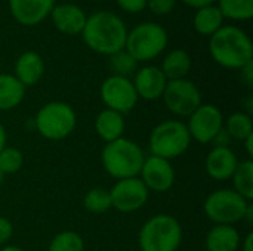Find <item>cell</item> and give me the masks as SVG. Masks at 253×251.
I'll return each instance as SVG.
<instances>
[{
	"label": "cell",
	"instance_id": "83f0119b",
	"mask_svg": "<svg viewBox=\"0 0 253 251\" xmlns=\"http://www.w3.org/2000/svg\"><path fill=\"white\" fill-rule=\"evenodd\" d=\"M47 251H84V241L76 231H61L50 240Z\"/></svg>",
	"mask_w": 253,
	"mask_h": 251
},
{
	"label": "cell",
	"instance_id": "8992f818",
	"mask_svg": "<svg viewBox=\"0 0 253 251\" xmlns=\"http://www.w3.org/2000/svg\"><path fill=\"white\" fill-rule=\"evenodd\" d=\"M191 142L185 123L181 120H163L153 127L148 148L151 155L172 161L184 155Z\"/></svg>",
	"mask_w": 253,
	"mask_h": 251
},
{
	"label": "cell",
	"instance_id": "277c9868",
	"mask_svg": "<svg viewBox=\"0 0 253 251\" xmlns=\"http://www.w3.org/2000/svg\"><path fill=\"white\" fill-rule=\"evenodd\" d=\"M182 243V226L176 217L160 213L150 217L139 229L141 251H178Z\"/></svg>",
	"mask_w": 253,
	"mask_h": 251
},
{
	"label": "cell",
	"instance_id": "5b68a950",
	"mask_svg": "<svg viewBox=\"0 0 253 251\" xmlns=\"http://www.w3.org/2000/svg\"><path fill=\"white\" fill-rule=\"evenodd\" d=\"M34 130L47 141L68 138L77 126V114L71 105L62 101L44 104L33 118Z\"/></svg>",
	"mask_w": 253,
	"mask_h": 251
},
{
	"label": "cell",
	"instance_id": "5bb4252c",
	"mask_svg": "<svg viewBox=\"0 0 253 251\" xmlns=\"http://www.w3.org/2000/svg\"><path fill=\"white\" fill-rule=\"evenodd\" d=\"M132 83L139 99L153 102V101L162 99L163 92L168 84V78L162 72L160 67L145 65L136 70Z\"/></svg>",
	"mask_w": 253,
	"mask_h": 251
},
{
	"label": "cell",
	"instance_id": "ac0fdd59",
	"mask_svg": "<svg viewBox=\"0 0 253 251\" xmlns=\"http://www.w3.org/2000/svg\"><path fill=\"white\" fill-rule=\"evenodd\" d=\"M43 74H44V61L37 52L27 50L16 58L13 67V75L25 89L37 84L42 80Z\"/></svg>",
	"mask_w": 253,
	"mask_h": 251
},
{
	"label": "cell",
	"instance_id": "7c38bea8",
	"mask_svg": "<svg viewBox=\"0 0 253 251\" xmlns=\"http://www.w3.org/2000/svg\"><path fill=\"white\" fill-rule=\"evenodd\" d=\"M110 191L111 209L120 213H133L141 210L150 197V191L139 178H129L116 180Z\"/></svg>",
	"mask_w": 253,
	"mask_h": 251
},
{
	"label": "cell",
	"instance_id": "1f68e13d",
	"mask_svg": "<svg viewBox=\"0 0 253 251\" xmlns=\"http://www.w3.org/2000/svg\"><path fill=\"white\" fill-rule=\"evenodd\" d=\"M116 3L127 13H141L147 9V0H116Z\"/></svg>",
	"mask_w": 253,
	"mask_h": 251
},
{
	"label": "cell",
	"instance_id": "f546056e",
	"mask_svg": "<svg viewBox=\"0 0 253 251\" xmlns=\"http://www.w3.org/2000/svg\"><path fill=\"white\" fill-rule=\"evenodd\" d=\"M110 68L113 71V75H120V77L129 78V75L136 72L138 62L123 49L110 56Z\"/></svg>",
	"mask_w": 253,
	"mask_h": 251
},
{
	"label": "cell",
	"instance_id": "603a6c76",
	"mask_svg": "<svg viewBox=\"0 0 253 251\" xmlns=\"http://www.w3.org/2000/svg\"><path fill=\"white\" fill-rule=\"evenodd\" d=\"M224 25V16L216 4H211L206 7H200L196 10L193 27L194 30L205 37L213 36Z\"/></svg>",
	"mask_w": 253,
	"mask_h": 251
},
{
	"label": "cell",
	"instance_id": "ffe728a7",
	"mask_svg": "<svg viewBox=\"0 0 253 251\" xmlns=\"http://www.w3.org/2000/svg\"><path fill=\"white\" fill-rule=\"evenodd\" d=\"M242 244L240 232L231 225H215L206 235L208 251H239Z\"/></svg>",
	"mask_w": 253,
	"mask_h": 251
},
{
	"label": "cell",
	"instance_id": "74e56055",
	"mask_svg": "<svg viewBox=\"0 0 253 251\" xmlns=\"http://www.w3.org/2000/svg\"><path fill=\"white\" fill-rule=\"evenodd\" d=\"M242 143L245 145V151H246V154H248V158H249V160H252V157H253V135L252 136H249L246 141H243Z\"/></svg>",
	"mask_w": 253,
	"mask_h": 251
},
{
	"label": "cell",
	"instance_id": "d6986e66",
	"mask_svg": "<svg viewBox=\"0 0 253 251\" xmlns=\"http://www.w3.org/2000/svg\"><path fill=\"white\" fill-rule=\"evenodd\" d=\"M93 129L98 138H101L105 143L117 141L123 138L126 129L125 115L117 111L105 108L96 114L93 121Z\"/></svg>",
	"mask_w": 253,
	"mask_h": 251
},
{
	"label": "cell",
	"instance_id": "8d00e7d4",
	"mask_svg": "<svg viewBox=\"0 0 253 251\" xmlns=\"http://www.w3.org/2000/svg\"><path fill=\"white\" fill-rule=\"evenodd\" d=\"M242 251H253V232H249L243 240H242V244H240V249Z\"/></svg>",
	"mask_w": 253,
	"mask_h": 251
},
{
	"label": "cell",
	"instance_id": "7402d4cb",
	"mask_svg": "<svg viewBox=\"0 0 253 251\" xmlns=\"http://www.w3.org/2000/svg\"><path fill=\"white\" fill-rule=\"evenodd\" d=\"M25 98V87L13 74L0 72V111H12Z\"/></svg>",
	"mask_w": 253,
	"mask_h": 251
},
{
	"label": "cell",
	"instance_id": "60d3db41",
	"mask_svg": "<svg viewBox=\"0 0 253 251\" xmlns=\"http://www.w3.org/2000/svg\"><path fill=\"white\" fill-rule=\"evenodd\" d=\"M0 251H25V250H22L21 247H18V246H3L1 249H0Z\"/></svg>",
	"mask_w": 253,
	"mask_h": 251
},
{
	"label": "cell",
	"instance_id": "52a82bcc",
	"mask_svg": "<svg viewBox=\"0 0 253 251\" xmlns=\"http://www.w3.org/2000/svg\"><path fill=\"white\" fill-rule=\"evenodd\" d=\"M169 36L165 27L157 22H142L127 30L125 50L136 61L147 62L165 52Z\"/></svg>",
	"mask_w": 253,
	"mask_h": 251
},
{
	"label": "cell",
	"instance_id": "2e32d148",
	"mask_svg": "<svg viewBox=\"0 0 253 251\" xmlns=\"http://www.w3.org/2000/svg\"><path fill=\"white\" fill-rule=\"evenodd\" d=\"M239 166V158L231 148L213 146L205 160V170L208 176L218 182H227Z\"/></svg>",
	"mask_w": 253,
	"mask_h": 251
},
{
	"label": "cell",
	"instance_id": "8fae6325",
	"mask_svg": "<svg viewBox=\"0 0 253 251\" xmlns=\"http://www.w3.org/2000/svg\"><path fill=\"white\" fill-rule=\"evenodd\" d=\"M99 96L105 108L117 111L123 115L130 112L139 101L132 80L113 74L102 81Z\"/></svg>",
	"mask_w": 253,
	"mask_h": 251
},
{
	"label": "cell",
	"instance_id": "4fadbf2b",
	"mask_svg": "<svg viewBox=\"0 0 253 251\" xmlns=\"http://www.w3.org/2000/svg\"><path fill=\"white\" fill-rule=\"evenodd\" d=\"M142 183L151 192H168L175 183L176 173L172 166V161L148 155L141 167L139 176Z\"/></svg>",
	"mask_w": 253,
	"mask_h": 251
},
{
	"label": "cell",
	"instance_id": "6da1fadb",
	"mask_svg": "<svg viewBox=\"0 0 253 251\" xmlns=\"http://www.w3.org/2000/svg\"><path fill=\"white\" fill-rule=\"evenodd\" d=\"M127 27L123 19L108 10H99L87 16L82 37L84 44L99 53L111 56L125 49Z\"/></svg>",
	"mask_w": 253,
	"mask_h": 251
},
{
	"label": "cell",
	"instance_id": "e0dca14e",
	"mask_svg": "<svg viewBox=\"0 0 253 251\" xmlns=\"http://www.w3.org/2000/svg\"><path fill=\"white\" fill-rule=\"evenodd\" d=\"M49 16L52 18V24L55 25V28L67 36L82 34L87 19L84 10L74 3L55 4Z\"/></svg>",
	"mask_w": 253,
	"mask_h": 251
},
{
	"label": "cell",
	"instance_id": "7a4b0ae2",
	"mask_svg": "<svg viewBox=\"0 0 253 251\" xmlns=\"http://www.w3.org/2000/svg\"><path fill=\"white\" fill-rule=\"evenodd\" d=\"M212 59L228 70H242L253 61V43L246 31L236 25H222L209 37Z\"/></svg>",
	"mask_w": 253,
	"mask_h": 251
},
{
	"label": "cell",
	"instance_id": "cb8c5ba5",
	"mask_svg": "<svg viewBox=\"0 0 253 251\" xmlns=\"http://www.w3.org/2000/svg\"><path fill=\"white\" fill-rule=\"evenodd\" d=\"M224 129L233 141L243 142L253 135V120L245 111L233 112L230 117L224 118Z\"/></svg>",
	"mask_w": 253,
	"mask_h": 251
},
{
	"label": "cell",
	"instance_id": "e575fe53",
	"mask_svg": "<svg viewBox=\"0 0 253 251\" xmlns=\"http://www.w3.org/2000/svg\"><path fill=\"white\" fill-rule=\"evenodd\" d=\"M240 71H242V77H243L245 83H246L248 86H252L253 84V61L252 62H249V64H246Z\"/></svg>",
	"mask_w": 253,
	"mask_h": 251
},
{
	"label": "cell",
	"instance_id": "d6a6232c",
	"mask_svg": "<svg viewBox=\"0 0 253 251\" xmlns=\"http://www.w3.org/2000/svg\"><path fill=\"white\" fill-rule=\"evenodd\" d=\"M13 237V225L9 219L0 216V247L7 246Z\"/></svg>",
	"mask_w": 253,
	"mask_h": 251
},
{
	"label": "cell",
	"instance_id": "d4e9b609",
	"mask_svg": "<svg viewBox=\"0 0 253 251\" xmlns=\"http://www.w3.org/2000/svg\"><path fill=\"white\" fill-rule=\"evenodd\" d=\"M233 188L239 195L246 198L248 201H252L253 198V161L252 160H243L239 161V166L236 172L233 173L231 179Z\"/></svg>",
	"mask_w": 253,
	"mask_h": 251
},
{
	"label": "cell",
	"instance_id": "7bdbcfd3",
	"mask_svg": "<svg viewBox=\"0 0 253 251\" xmlns=\"http://www.w3.org/2000/svg\"><path fill=\"white\" fill-rule=\"evenodd\" d=\"M98 1H108V0H98Z\"/></svg>",
	"mask_w": 253,
	"mask_h": 251
},
{
	"label": "cell",
	"instance_id": "ab89813d",
	"mask_svg": "<svg viewBox=\"0 0 253 251\" xmlns=\"http://www.w3.org/2000/svg\"><path fill=\"white\" fill-rule=\"evenodd\" d=\"M243 222H248L249 225H252L253 223V206L251 204L249 206V209H248V212H246V215H245V220Z\"/></svg>",
	"mask_w": 253,
	"mask_h": 251
},
{
	"label": "cell",
	"instance_id": "d590c367",
	"mask_svg": "<svg viewBox=\"0 0 253 251\" xmlns=\"http://www.w3.org/2000/svg\"><path fill=\"white\" fill-rule=\"evenodd\" d=\"M216 0H182L184 4L190 6V7H194V9H200V7H206V6H211V4H215Z\"/></svg>",
	"mask_w": 253,
	"mask_h": 251
},
{
	"label": "cell",
	"instance_id": "44dd1931",
	"mask_svg": "<svg viewBox=\"0 0 253 251\" xmlns=\"http://www.w3.org/2000/svg\"><path fill=\"white\" fill-rule=\"evenodd\" d=\"M193 59L190 53L184 49H173L170 50L162 61V72L170 80H179V78H187V75L191 71Z\"/></svg>",
	"mask_w": 253,
	"mask_h": 251
},
{
	"label": "cell",
	"instance_id": "f35d334b",
	"mask_svg": "<svg viewBox=\"0 0 253 251\" xmlns=\"http://www.w3.org/2000/svg\"><path fill=\"white\" fill-rule=\"evenodd\" d=\"M6 142H7V133H6L4 126L0 123V151H1L4 146H7V145H6Z\"/></svg>",
	"mask_w": 253,
	"mask_h": 251
},
{
	"label": "cell",
	"instance_id": "836d02e7",
	"mask_svg": "<svg viewBox=\"0 0 253 251\" xmlns=\"http://www.w3.org/2000/svg\"><path fill=\"white\" fill-rule=\"evenodd\" d=\"M231 138H230V135L225 132V129H222L216 136H215V139L212 141V145L213 146H222V148H230V143H231Z\"/></svg>",
	"mask_w": 253,
	"mask_h": 251
},
{
	"label": "cell",
	"instance_id": "ba28073f",
	"mask_svg": "<svg viewBox=\"0 0 253 251\" xmlns=\"http://www.w3.org/2000/svg\"><path fill=\"white\" fill-rule=\"evenodd\" d=\"M252 201L239 195L234 189L222 188L211 192L205 203L203 212L206 217L215 225H231L245 220V215Z\"/></svg>",
	"mask_w": 253,
	"mask_h": 251
},
{
	"label": "cell",
	"instance_id": "b9f144b4",
	"mask_svg": "<svg viewBox=\"0 0 253 251\" xmlns=\"http://www.w3.org/2000/svg\"><path fill=\"white\" fill-rule=\"evenodd\" d=\"M3 179H4V176H3L1 172H0V185H1V182H3Z\"/></svg>",
	"mask_w": 253,
	"mask_h": 251
},
{
	"label": "cell",
	"instance_id": "30bf717a",
	"mask_svg": "<svg viewBox=\"0 0 253 251\" xmlns=\"http://www.w3.org/2000/svg\"><path fill=\"white\" fill-rule=\"evenodd\" d=\"M185 123L191 141L200 145L212 143L215 136L224 129V114L213 104H202Z\"/></svg>",
	"mask_w": 253,
	"mask_h": 251
},
{
	"label": "cell",
	"instance_id": "3957f363",
	"mask_svg": "<svg viewBox=\"0 0 253 251\" xmlns=\"http://www.w3.org/2000/svg\"><path fill=\"white\" fill-rule=\"evenodd\" d=\"M145 157L144 149L135 141L125 136L105 143L101 152L104 170L117 180L138 178Z\"/></svg>",
	"mask_w": 253,
	"mask_h": 251
},
{
	"label": "cell",
	"instance_id": "9a60e30c",
	"mask_svg": "<svg viewBox=\"0 0 253 251\" xmlns=\"http://www.w3.org/2000/svg\"><path fill=\"white\" fill-rule=\"evenodd\" d=\"M55 0H9L12 18L25 27L39 25L52 12Z\"/></svg>",
	"mask_w": 253,
	"mask_h": 251
},
{
	"label": "cell",
	"instance_id": "4dcf8cb0",
	"mask_svg": "<svg viewBox=\"0 0 253 251\" xmlns=\"http://www.w3.org/2000/svg\"><path fill=\"white\" fill-rule=\"evenodd\" d=\"M176 6V0H147V7L154 15H168Z\"/></svg>",
	"mask_w": 253,
	"mask_h": 251
},
{
	"label": "cell",
	"instance_id": "9c48e42d",
	"mask_svg": "<svg viewBox=\"0 0 253 251\" xmlns=\"http://www.w3.org/2000/svg\"><path fill=\"white\" fill-rule=\"evenodd\" d=\"M162 99L166 109L178 118H188L203 104L200 89L188 78L168 81Z\"/></svg>",
	"mask_w": 253,
	"mask_h": 251
},
{
	"label": "cell",
	"instance_id": "484cf974",
	"mask_svg": "<svg viewBox=\"0 0 253 251\" xmlns=\"http://www.w3.org/2000/svg\"><path fill=\"white\" fill-rule=\"evenodd\" d=\"M225 18L233 21H249L253 16V0H216Z\"/></svg>",
	"mask_w": 253,
	"mask_h": 251
},
{
	"label": "cell",
	"instance_id": "f1b7e54d",
	"mask_svg": "<svg viewBox=\"0 0 253 251\" xmlns=\"http://www.w3.org/2000/svg\"><path fill=\"white\" fill-rule=\"evenodd\" d=\"M24 166V154L15 146H4L0 151V172L3 176L18 173Z\"/></svg>",
	"mask_w": 253,
	"mask_h": 251
},
{
	"label": "cell",
	"instance_id": "4316f807",
	"mask_svg": "<svg viewBox=\"0 0 253 251\" xmlns=\"http://www.w3.org/2000/svg\"><path fill=\"white\" fill-rule=\"evenodd\" d=\"M83 207L92 215H104L111 209L110 191L105 188H92L83 197Z\"/></svg>",
	"mask_w": 253,
	"mask_h": 251
}]
</instances>
